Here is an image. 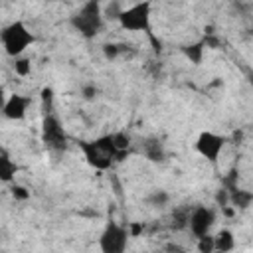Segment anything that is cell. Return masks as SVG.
Instances as JSON below:
<instances>
[{"instance_id":"1","label":"cell","mask_w":253,"mask_h":253,"mask_svg":"<svg viewBox=\"0 0 253 253\" xmlns=\"http://www.w3.org/2000/svg\"><path fill=\"white\" fill-rule=\"evenodd\" d=\"M79 148L87 160L89 166H93L95 170H109L111 164L115 162V144H113V138L111 134H105V136H99L95 140H79Z\"/></svg>"},{"instance_id":"2","label":"cell","mask_w":253,"mask_h":253,"mask_svg":"<svg viewBox=\"0 0 253 253\" xmlns=\"http://www.w3.org/2000/svg\"><path fill=\"white\" fill-rule=\"evenodd\" d=\"M69 22L85 40L95 38L103 28V10L99 6V0H87L79 8V12L71 16Z\"/></svg>"},{"instance_id":"3","label":"cell","mask_w":253,"mask_h":253,"mask_svg":"<svg viewBox=\"0 0 253 253\" xmlns=\"http://www.w3.org/2000/svg\"><path fill=\"white\" fill-rule=\"evenodd\" d=\"M0 42L4 45V51L10 57H18V55H22L26 51V47H30L36 42V38H34V34L28 30V26L22 20H16V22L8 24L6 28H2Z\"/></svg>"},{"instance_id":"4","label":"cell","mask_w":253,"mask_h":253,"mask_svg":"<svg viewBox=\"0 0 253 253\" xmlns=\"http://www.w3.org/2000/svg\"><path fill=\"white\" fill-rule=\"evenodd\" d=\"M150 0H140L130 8L123 10L119 16V24L126 32H144L150 34Z\"/></svg>"},{"instance_id":"5","label":"cell","mask_w":253,"mask_h":253,"mask_svg":"<svg viewBox=\"0 0 253 253\" xmlns=\"http://www.w3.org/2000/svg\"><path fill=\"white\" fill-rule=\"evenodd\" d=\"M126 241H128L126 227H123L111 219L99 237V247L103 253H123L126 249Z\"/></svg>"},{"instance_id":"6","label":"cell","mask_w":253,"mask_h":253,"mask_svg":"<svg viewBox=\"0 0 253 253\" xmlns=\"http://www.w3.org/2000/svg\"><path fill=\"white\" fill-rule=\"evenodd\" d=\"M42 140H43V144L49 150H63L65 144H67L65 130H63L59 119L53 113L43 115V121H42Z\"/></svg>"},{"instance_id":"7","label":"cell","mask_w":253,"mask_h":253,"mask_svg":"<svg viewBox=\"0 0 253 253\" xmlns=\"http://www.w3.org/2000/svg\"><path fill=\"white\" fill-rule=\"evenodd\" d=\"M223 144H225V138L215 134V132H210V130H204L200 132L198 140H196V150L200 156H204L208 162L215 164L221 150H223Z\"/></svg>"},{"instance_id":"8","label":"cell","mask_w":253,"mask_h":253,"mask_svg":"<svg viewBox=\"0 0 253 253\" xmlns=\"http://www.w3.org/2000/svg\"><path fill=\"white\" fill-rule=\"evenodd\" d=\"M213 221H215V213L211 208H206V206H196L188 215V227L196 237L210 233Z\"/></svg>"},{"instance_id":"9","label":"cell","mask_w":253,"mask_h":253,"mask_svg":"<svg viewBox=\"0 0 253 253\" xmlns=\"http://www.w3.org/2000/svg\"><path fill=\"white\" fill-rule=\"evenodd\" d=\"M30 103H32L30 97H24V95L14 93V95H10V97L6 99L4 109H2V115H4L6 119H10V121H20V119L26 117V111H28Z\"/></svg>"},{"instance_id":"10","label":"cell","mask_w":253,"mask_h":253,"mask_svg":"<svg viewBox=\"0 0 253 253\" xmlns=\"http://www.w3.org/2000/svg\"><path fill=\"white\" fill-rule=\"evenodd\" d=\"M142 150H144V156H146L148 160H152V162H162L164 156H166L164 146H162V142H160L158 138H146Z\"/></svg>"},{"instance_id":"11","label":"cell","mask_w":253,"mask_h":253,"mask_svg":"<svg viewBox=\"0 0 253 253\" xmlns=\"http://www.w3.org/2000/svg\"><path fill=\"white\" fill-rule=\"evenodd\" d=\"M235 247V239H233V233L229 229H221L213 235V251H219V253H227Z\"/></svg>"},{"instance_id":"12","label":"cell","mask_w":253,"mask_h":253,"mask_svg":"<svg viewBox=\"0 0 253 253\" xmlns=\"http://www.w3.org/2000/svg\"><path fill=\"white\" fill-rule=\"evenodd\" d=\"M251 202H253V194H251L249 190H239V188H235V190L229 192V204H231L235 210H247V208L251 206Z\"/></svg>"},{"instance_id":"13","label":"cell","mask_w":253,"mask_h":253,"mask_svg":"<svg viewBox=\"0 0 253 253\" xmlns=\"http://www.w3.org/2000/svg\"><path fill=\"white\" fill-rule=\"evenodd\" d=\"M16 172H18V164H14L8 154L0 152V182H6V184L12 182Z\"/></svg>"},{"instance_id":"14","label":"cell","mask_w":253,"mask_h":253,"mask_svg":"<svg viewBox=\"0 0 253 253\" xmlns=\"http://www.w3.org/2000/svg\"><path fill=\"white\" fill-rule=\"evenodd\" d=\"M204 49H206L204 42H196V43H190V45H184V47H182L184 55H186V57H188V59H190L194 65H200V63H202Z\"/></svg>"},{"instance_id":"15","label":"cell","mask_w":253,"mask_h":253,"mask_svg":"<svg viewBox=\"0 0 253 253\" xmlns=\"http://www.w3.org/2000/svg\"><path fill=\"white\" fill-rule=\"evenodd\" d=\"M40 99H42V113L43 115H49L53 113V89L51 87H42L40 91Z\"/></svg>"},{"instance_id":"16","label":"cell","mask_w":253,"mask_h":253,"mask_svg":"<svg viewBox=\"0 0 253 253\" xmlns=\"http://www.w3.org/2000/svg\"><path fill=\"white\" fill-rule=\"evenodd\" d=\"M146 202H148L150 206H154V208H164V206L170 202V194H168L166 190H154V192L146 198Z\"/></svg>"},{"instance_id":"17","label":"cell","mask_w":253,"mask_h":253,"mask_svg":"<svg viewBox=\"0 0 253 253\" xmlns=\"http://www.w3.org/2000/svg\"><path fill=\"white\" fill-rule=\"evenodd\" d=\"M188 215H190V210L188 208L174 210V213H172V227L174 229H184L188 225Z\"/></svg>"},{"instance_id":"18","label":"cell","mask_w":253,"mask_h":253,"mask_svg":"<svg viewBox=\"0 0 253 253\" xmlns=\"http://www.w3.org/2000/svg\"><path fill=\"white\" fill-rule=\"evenodd\" d=\"M14 71H16V75H20V77H26V75H30V71H32V61L28 59V57H16L14 59Z\"/></svg>"},{"instance_id":"19","label":"cell","mask_w":253,"mask_h":253,"mask_svg":"<svg viewBox=\"0 0 253 253\" xmlns=\"http://www.w3.org/2000/svg\"><path fill=\"white\" fill-rule=\"evenodd\" d=\"M111 138H113V144H115L117 150H125V148L130 146V136H128L125 130H121V132H113Z\"/></svg>"},{"instance_id":"20","label":"cell","mask_w":253,"mask_h":253,"mask_svg":"<svg viewBox=\"0 0 253 253\" xmlns=\"http://www.w3.org/2000/svg\"><path fill=\"white\" fill-rule=\"evenodd\" d=\"M198 251L200 253H211L213 251V235L206 233L198 237Z\"/></svg>"},{"instance_id":"21","label":"cell","mask_w":253,"mask_h":253,"mask_svg":"<svg viewBox=\"0 0 253 253\" xmlns=\"http://www.w3.org/2000/svg\"><path fill=\"white\" fill-rule=\"evenodd\" d=\"M121 12H123V8L119 6V2H117V0H111V2L107 4L105 12H103V18H109V20H119Z\"/></svg>"},{"instance_id":"22","label":"cell","mask_w":253,"mask_h":253,"mask_svg":"<svg viewBox=\"0 0 253 253\" xmlns=\"http://www.w3.org/2000/svg\"><path fill=\"white\" fill-rule=\"evenodd\" d=\"M221 186H223L227 192L235 190V188H237V172H235V170H231L227 176H223V178H221Z\"/></svg>"},{"instance_id":"23","label":"cell","mask_w":253,"mask_h":253,"mask_svg":"<svg viewBox=\"0 0 253 253\" xmlns=\"http://www.w3.org/2000/svg\"><path fill=\"white\" fill-rule=\"evenodd\" d=\"M119 53H121V45L119 43H105L103 45V55L107 59H117Z\"/></svg>"},{"instance_id":"24","label":"cell","mask_w":253,"mask_h":253,"mask_svg":"<svg viewBox=\"0 0 253 253\" xmlns=\"http://www.w3.org/2000/svg\"><path fill=\"white\" fill-rule=\"evenodd\" d=\"M213 200H215V206H219V208H223V206H227L229 204V192L221 186L217 192H215V196H213Z\"/></svg>"},{"instance_id":"25","label":"cell","mask_w":253,"mask_h":253,"mask_svg":"<svg viewBox=\"0 0 253 253\" xmlns=\"http://www.w3.org/2000/svg\"><path fill=\"white\" fill-rule=\"evenodd\" d=\"M10 194H12L16 200H28V198H30V190L24 188V186H20V184L12 186V188H10Z\"/></svg>"},{"instance_id":"26","label":"cell","mask_w":253,"mask_h":253,"mask_svg":"<svg viewBox=\"0 0 253 253\" xmlns=\"http://www.w3.org/2000/svg\"><path fill=\"white\" fill-rule=\"evenodd\" d=\"M204 45L206 47H211V49H215V47H219V38L215 36V34H204Z\"/></svg>"},{"instance_id":"27","label":"cell","mask_w":253,"mask_h":253,"mask_svg":"<svg viewBox=\"0 0 253 253\" xmlns=\"http://www.w3.org/2000/svg\"><path fill=\"white\" fill-rule=\"evenodd\" d=\"M97 93H99V89H97L95 85H83V87H81V95H83V99H87V101L95 99Z\"/></svg>"},{"instance_id":"28","label":"cell","mask_w":253,"mask_h":253,"mask_svg":"<svg viewBox=\"0 0 253 253\" xmlns=\"http://www.w3.org/2000/svg\"><path fill=\"white\" fill-rule=\"evenodd\" d=\"M142 229H144V225H142V223L132 221V223L128 225V237H138V235L142 233Z\"/></svg>"},{"instance_id":"29","label":"cell","mask_w":253,"mask_h":253,"mask_svg":"<svg viewBox=\"0 0 253 253\" xmlns=\"http://www.w3.org/2000/svg\"><path fill=\"white\" fill-rule=\"evenodd\" d=\"M148 40H150V43H152V49L156 51V53H160V49H162V43H160V40H156V36L150 32L148 34Z\"/></svg>"},{"instance_id":"30","label":"cell","mask_w":253,"mask_h":253,"mask_svg":"<svg viewBox=\"0 0 253 253\" xmlns=\"http://www.w3.org/2000/svg\"><path fill=\"white\" fill-rule=\"evenodd\" d=\"M231 138L235 140V144H239V142L243 140V130H241V128H237V130H233V134H231Z\"/></svg>"},{"instance_id":"31","label":"cell","mask_w":253,"mask_h":253,"mask_svg":"<svg viewBox=\"0 0 253 253\" xmlns=\"http://www.w3.org/2000/svg\"><path fill=\"white\" fill-rule=\"evenodd\" d=\"M6 93H4V87L0 85V113H2V109H4V103H6Z\"/></svg>"},{"instance_id":"32","label":"cell","mask_w":253,"mask_h":253,"mask_svg":"<svg viewBox=\"0 0 253 253\" xmlns=\"http://www.w3.org/2000/svg\"><path fill=\"white\" fill-rule=\"evenodd\" d=\"M166 249H168V251H182V247H178V245H172V243H170V245H166Z\"/></svg>"},{"instance_id":"33","label":"cell","mask_w":253,"mask_h":253,"mask_svg":"<svg viewBox=\"0 0 253 253\" xmlns=\"http://www.w3.org/2000/svg\"><path fill=\"white\" fill-rule=\"evenodd\" d=\"M47 2H59V0H47Z\"/></svg>"}]
</instances>
